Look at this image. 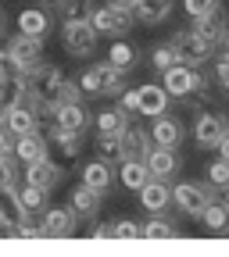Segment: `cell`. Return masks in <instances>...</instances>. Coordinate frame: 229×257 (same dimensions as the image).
Segmentation results:
<instances>
[{
	"label": "cell",
	"mask_w": 229,
	"mask_h": 257,
	"mask_svg": "<svg viewBox=\"0 0 229 257\" xmlns=\"http://www.w3.org/2000/svg\"><path fill=\"white\" fill-rule=\"evenodd\" d=\"M18 32H25V36H47L50 32V18H47V11L43 8H25L22 15H18Z\"/></svg>",
	"instance_id": "cell-27"
},
{
	"label": "cell",
	"mask_w": 229,
	"mask_h": 257,
	"mask_svg": "<svg viewBox=\"0 0 229 257\" xmlns=\"http://www.w3.org/2000/svg\"><path fill=\"white\" fill-rule=\"evenodd\" d=\"M201 221H204L208 232H229V207H225L222 200H211L208 211L201 214Z\"/></svg>",
	"instance_id": "cell-31"
},
{
	"label": "cell",
	"mask_w": 229,
	"mask_h": 257,
	"mask_svg": "<svg viewBox=\"0 0 229 257\" xmlns=\"http://www.w3.org/2000/svg\"><path fill=\"white\" fill-rule=\"evenodd\" d=\"M47 147H50V140L40 133H25V136H15V157L22 161V165H32V161H40V157H47Z\"/></svg>",
	"instance_id": "cell-18"
},
{
	"label": "cell",
	"mask_w": 229,
	"mask_h": 257,
	"mask_svg": "<svg viewBox=\"0 0 229 257\" xmlns=\"http://www.w3.org/2000/svg\"><path fill=\"white\" fill-rule=\"evenodd\" d=\"M215 75H218V82H222V86L229 82V57H222V61L215 64Z\"/></svg>",
	"instance_id": "cell-41"
},
{
	"label": "cell",
	"mask_w": 229,
	"mask_h": 257,
	"mask_svg": "<svg viewBox=\"0 0 229 257\" xmlns=\"http://www.w3.org/2000/svg\"><path fill=\"white\" fill-rule=\"evenodd\" d=\"M129 111H122V107H104V111H97V118H93V133L97 136H122L125 128H129Z\"/></svg>",
	"instance_id": "cell-19"
},
{
	"label": "cell",
	"mask_w": 229,
	"mask_h": 257,
	"mask_svg": "<svg viewBox=\"0 0 229 257\" xmlns=\"http://www.w3.org/2000/svg\"><path fill=\"white\" fill-rule=\"evenodd\" d=\"M43 8H61V0H43Z\"/></svg>",
	"instance_id": "cell-44"
},
{
	"label": "cell",
	"mask_w": 229,
	"mask_h": 257,
	"mask_svg": "<svg viewBox=\"0 0 229 257\" xmlns=\"http://www.w3.org/2000/svg\"><path fill=\"white\" fill-rule=\"evenodd\" d=\"M22 179L25 182H32V186H43V189H54L61 179H64V172L54 165V161H47V157H40V161H32V165H25L22 168Z\"/></svg>",
	"instance_id": "cell-16"
},
{
	"label": "cell",
	"mask_w": 229,
	"mask_h": 257,
	"mask_svg": "<svg viewBox=\"0 0 229 257\" xmlns=\"http://www.w3.org/2000/svg\"><path fill=\"white\" fill-rule=\"evenodd\" d=\"M111 4H115V8H125V11H133V8H136V0H111Z\"/></svg>",
	"instance_id": "cell-43"
},
{
	"label": "cell",
	"mask_w": 229,
	"mask_h": 257,
	"mask_svg": "<svg viewBox=\"0 0 229 257\" xmlns=\"http://www.w3.org/2000/svg\"><path fill=\"white\" fill-rule=\"evenodd\" d=\"M93 29L101 32V36H125L129 29H133V22H136V15L133 11H125V8H115V4H108V8H97L93 11Z\"/></svg>",
	"instance_id": "cell-6"
},
{
	"label": "cell",
	"mask_w": 229,
	"mask_h": 257,
	"mask_svg": "<svg viewBox=\"0 0 229 257\" xmlns=\"http://www.w3.org/2000/svg\"><path fill=\"white\" fill-rule=\"evenodd\" d=\"M140 204L150 211V214H165L172 207V186L169 179H150L143 189H140Z\"/></svg>",
	"instance_id": "cell-13"
},
{
	"label": "cell",
	"mask_w": 229,
	"mask_h": 257,
	"mask_svg": "<svg viewBox=\"0 0 229 257\" xmlns=\"http://www.w3.org/2000/svg\"><path fill=\"white\" fill-rule=\"evenodd\" d=\"M193 32H197L208 47H218V43L225 40V32H229V15H225V8H215V11L204 15V18H193Z\"/></svg>",
	"instance_id": "cell-11"
},
{
	"label": "cell",
	"mask_w": 229,
	"mask_h": 257,
	"mask_svg": "<svg viewBox=\"0 0 229 257\" xmlns=\"http://www.w3.org/2000/svg\"><path fill=\"white\" fill-rule=\"evenodd\" d=\"M222 47H225V57H229V32H225V40H222Z\"/></svg>",
	"instance_id": "cell-45"
},
{
	"label": "cell",
	"mask_w": 229,
	"mask_h": 257,
	"mask_svg": "<svg viewBox=\"0 0 229 257\" xmlns=\"http://www.w3.org/2000/svg\"><path fill=\"white\" fill-rule=\"evenodd\" d=\"M147 168L154 179H172L179 175V150L176 147H154L147 154Z\"/></svg>",
	"instance_id": "cell-17"
},
{
	"label": "cell",
	"mask_w": 229,
	"mask_h": 257,
	"mask_svg": "<svg viewBox=\"0 0 229 257\" xmlns=\"http://www.w3.org/2000/svg\"><path fill=\"white\" fill-rule=\"evenodd\" d=\"M4 157H15V136L8 125H0V161Z\"/></svg>",
	"instance_id": "cell-40"
},
{
	"label": "cell",
	"mask_w": 229,
	"mask_h": 257,
	"mask_svg": "<svg viewBox=\"0 0 229 257\" xmlns=\"http://www.w3.org/2000/svg\"><path fill=\"white\" fill-rule=\"evenodd\" d=\"M211 200H215L211 189H204L201 182H179V186L172 189V204H176L186 218H201Z\"/></svg>",
	"instance_id": "cell-4"
},
{
	"label": "cell",
	"mask_w": 229,
	"mask_h": 257,
	"mask_svg": "<svg viewBox=\"0 0 229 257\" xmlns=\"http://www.w3.org/2000/svg\"><path fill=\"white\" fill-rule=\"evenodd\" d=\"M161 86H165L176 100H186V96H193V93H204V75L193 68V64H172L169 72H161Z\"/></svg>",
	"instance_id": "cell-3"
},
{
	"label": "cell",
	"mask_w": 229,
	"mask_h": 257,
	"mask_svg": "<svg viewBox=\"0 0 229 257\" xmlns=\"http://www.w3.org/2000/svg\"><path fill=\"white\" fill-rule=\"evenodd\" d=\"M118 107L129 114H140V89H122L118 93Z\"/></svg>",
	"instance_id": "cell-38"
},
{
	"label": "cell",
	"mask_w": 229,
	"mask_h": 257,
	"mask_svg": "<svg viewBox=\"0 0 229 257\" xmlns=\"http://www.w3.org/2000/svg\"><path fill=\"white\" fill-rule=\"evenodd\" d=\"M75 211L72 207H50L47 214H43V232L47 236H54V239H64V236H75Z\"/></svg>",
	"instance_id": "cell-15"
},
{
	"label": "cell",
	"mask_w": 229,
	"mask_h": 257,
	"mask_svg": "<svg viewBox=\"0 0 229 257\" xmlns=\"http://www.w3.org/2000/svg\"><path fill=\"white\" fill-rule=\"evenodd\" d=\"M72 204V211L79 214V218H93L97 214V207H101V189H93V186H86V182H79L75 189H72V197H68Z\"/></svg>",
	"instance_id": "cell-23"
},
{
	"label": "cell",
	"mask_w": 229,
	"mask_h": 257,
	"mask_svg": "<svg viewBox=\"0 0 229 257\" xmlns=\"http://www.w3.org/2000/svg\"><path fill=\"white\" fill-rule=\"evenodd\" d=\"M97 36L101 32L93 29V22H64V29H61V43L72 57H90L97 47Z\"/></svg>",
	"instance_id": "cell-5"
},
{
	"label": "cell",
	"mask_w": 229,
	"mask_h": 257,
	"mask_svg": "<svg viewBox=\"0 0 229 257\" xmlns=\"http://www.w3.org/2000/svg\"><path fill=\"white\" fill-rule=\"evenodd\" d=\"M50 143H54L64 157H79V150H83V133H72V128L54 125V128H50Z\"/></svg>",
	"instance_id": "cell-29"
},
{
	"label": "cell",
	"mask_w": 229,
	"mask_h": 257,
	"mask_svg": "<svg viewBox=\"0 0 229 257\" xmlns=\"http://www.w3.org/2000/svg\"><path fill=\"white\" fill-rule=\"evenodd\" d=\"M0 25H4V18H0Z\"/></svg>",
	"instance_id": "cell-48"
},
{
	"label": "cell",
	"mask_w": 229,
	"mask_h": 257,
	"mask_svg": "<svg viewBox=\"0 0 229 257\" xmlns=\"http://www.w3.org/2000/svg\"><path fill=\"white\" fill-rule=\"evenodd\" d=\"M136 61H140V54H136L133 43H125L122 36L111 43V50H108V64H115L122 75H125V72H133V68H136Z\"/></svg>",
	"instance_id": "cell-28"
},
{
	"label": "cell",
	"mask_w": 229,
	"mask_h": 257,
	"mask_svg": "<svg viewBox=\"0 0 229 257\" xmlns=\"http://www.w3.org/2000/svg\"><path fill=\"white\" fill-rule=\"evenodd\" d=\"M118 179H122V186L125 189H133V193H140L154 175H150V168H147V161H118Z\"/></svg>",
	"instance_id": "cell-25"
},
{
	"label": "cell",
	"mask_w": 229,
	"mask_h": 257,
	"mask_svg": "<svg viewBox=\"0 0 229 257\" xmlns=\"http://www.w3.org/2000/svg\"><path fill=\"white\" fill-rule=\"evenodd\" d=\"M18 64H22V72L29 75L32 68L40 64V54H43V40L40 36H25V32H18V36H11L8 40V47H4Z\"/></svg>",
	"instance_id": "cell-9"
},
{
	"label": "cell",
	"mask_w": 229,
	"mask_h": 257,
	"mask_svg": "<svg viewBox=\"0 0 229 257\" xmlns=\"http://www.w3.org/2000/svg\"><path fill=\"white\" fill-rule=\"evenodd\" d=\"M61 22H90L93 18V0H61Z\"/></svg>",
	"instance_id": "cell-32"
},
{
	"label": "cell",
	"mask_w": 229,
	"mask_h": 257,
	"mask_svg": "<svg viewBox=\"0 0 229 257\" xmlns=\"http://www.w3.org/2000/svg\"><path fill=\"white\" fill-rule=\"evenodd\" d=\"M172 236H179V229H176L169 218H161V214L143 225V239H172Z\"/></svg>",
	"instance_id": "cell-33"
},
{
	"label": "cell",
	"mask_w": 229,
	"mask_h": 257,
	"mask_svg": "<svg viewBox=\"0 0 229 257\" xmlns=\"http://www.w3.org/2000/svg\"><path fill=\"white\" fill-rule=\"evenodd\" d=\"M154 150V140L143 125L129 121V128L122 133V161H147V154Z\"/></svg>",
	"instance_id": "cell-10"
},
{
	"label": "cell",
	"mask_w": 229,
	"mask_h": 257,
	"mask_svg": "<svg viewBox=\"0 0 229 257\" xmlns=\"http://www.w3.org/2000/svg\"><path fill=\"white\" fill-rule=\"evenodd\" d=\"M183 8H186L190 18H204V15H211L215 8H222V4H218V0H183Z\"/></svg>",
	"instance_id": "cell-37"
},
{
	"label": "cell",
	"mask_w": 229,
	"mask_h": 257,
	"mask_svg": "<svg viewBox=\"0 0 229 257\" xmlns=\"http://www.w3.org/2000/svg\"><path fill=\"white\" fill-rule=\"evenodd\" d=\"M97 239H143V225L140 221H129V218H118V221H108L101 229H93Z\"/></svg>",
	"instance_id": "cell-22"
},
{
	"label": "cell",
	"mask_w": 229,
	"mask_h": 257,
	"mask_svg": "<svg viewBox=\"0 0 229 257\" xmlns=\"http://www.w3.org/2000/svg\"><path fill=\"white\" fill-rule=\"evenodd\" d=\"M140 89V114H147V118H158V114H165L169 111V100H172V93L165 89V86H136Z\"/></svg>",
	"instance_id": "cell-20"
},
{
	"label": "cell",
	"mask_w": 229,
	"mask_h": 257,
	"mask_svg": "<svg viewBox=\"0 0 229 257\" xmlns=\"http://www.w3.org/2000/svg\"><path fill=\"white\" fill-rule=\"evenodd\" d=\"M83 182H86V186H93V189H101V193H108V189H111V182H115L111 161H104V157L90 161V165L83 168Z\"/></svg>",
	"instance_id": "cell-26"
},
{
	"label": "cell",
	"mask_w": 229,
	"mask_h": 257,
	"mask_svg": "<svg viewBox=\"0 0 229 257\" xmlns=\"http://www.w3.org/2000/svg\"><path fill=\"white\" fill-rule=\"evenodd\" d=\"M79 86L86 96H118L122 93V72L115 64H90V68L79 75Z\"/></svg>",
	"instance_id": "cell-2"
},
{
	"label": "cell",
	"mask_w": 229,
	"mask_h": 257,
	"mask_svg": "<svg viewBox=\"0 0 229 257\" xmlns=\"http://www.w3.org/2000/svg\"><path fill=\"white\" fill-rule=\"evenodd\" d=\"M204 179H208V186H215V189H229V161H225V157L211 161V165L204 168Z\"/></svg>",
	"instance_id": "cell-35"
},
{
	"label": "cell",
	"mask_w": 229,
	"mask_h": 257,
	"mask_svg": "<svg viewBox=\"0 0 229 257\" xmlns=\"http://www.w3.org/2000/svg\"><path fill=\"white\" fill-rule=\"evenodd\" d=\"M225 133H229V121H225V114H218V111H208V114L201 111L197 121H193V143H197L201 150H215Z\"/></svg>",
	"instance_id": "cell-7"
},
{
	"label": "cell",
	"mask_w": 229,
	"mask_h": 257,
	"mask_svg": "<svg viewBox=\"0 0 229 257\" xmlns=\"http://www.w3.org/2000/svg\"><path fill=\"white\" fill-rule=\"evenodd\" d=\"M150 64H154V68H158V72H169V68H172V64H179V54H176V47H172V40L150 50Z\"/></svg>",
	"instance_id": "cell-34"
},
{
	"label": "cell",
	"mask_w": 229,
	"mask_h": 257,
	"mask_svg": "<svg viewBox=\"0 0 229 257\" xmlns=\"http://www.w3.org/2000/svg\"><path fill=\"white\" fill-rule=\"evenodd\" d=\"M47 193H50V189H43V186H32V182L18 186L22 211H25V214H36V211H43V207H47Z\"/></svg>",
	"instance_id": "cell-30"
},
{
	"label": "cell",
	"mask_w": 229,
	"mask_h": 257,
	"mask_svg": "<svg viewBox=\"0 0 229 257\" xmlns=\"http://www.w3.org/2000/svg\"><path fill=\"white\" fill-rule=\"evenodd\" d=\"M50 118H54V125L72 128V133H86L90 128V114H86V107L79 100H64V104L50 107Z\"/></svg>",
	"instance_id": "cell-14"
},
{
	"label": "cell",
	"mask_w": 229,
	"mask_h": 257,
	"mask_svg": "<svg viewBox=\"0 0 229 257\" xmlns=\"http://www.w3.org/2000/svg\"><path fill=\"white\" fill-rule=\"evenodd\" d=\"M215 150H218V157H225V161H229V133L218 140V147H215Z\"/></svg>",
	"instance_id": "cell-42"
},
{
	"label": "cell",
	"mask_w": 229,
	"mask_h": 257,
	"mask_svg": "<svg viewBox=\"0 0 229 257\" xmlns=\"http://www.w3.org/2000/svg\"><path fill=\"white\" fill-rule=\"evenodd\" d=\"M222 204H225V207H229V189H225V197H222Z\"/></svg>",
	"instance_id": "cell-46"
},
{
	"label": "cell",
	"mask_w": 229,
	"mask_h": 257,
	"mask_svg": "<svg viewBox=\"0 0 229 257\" xmlns=\"http://www.w3.org/2000/svg\"><path fill=\"white\" fill-rule=\"evenodd\" d=\"M40 111L43 107H32V104H18L11 114H8V128H11V136H25V133H36L40 128Z\"/></svg>",
	"instance_id": "cell-21"
},
{
	"label": "cell",
	"mask_w": 229,
	"mask_h": 257,
	"mask_svg": "<svg viewBox=\"0 0 229 257\" xmlns=\"http://www.w3.org/2000/svg\"><path fill=\"white\" fill-rule=\"evenodd\" d=\"M97 154L104 161H111V165H118L122 161V136H97Z\"/></svg>",
	"instance_id": "cell-36"
},
{
	"label": "cell",
	"mask_w": 229,
	"mask_h": 257,
	"mask_svg": "<svg viewBox=\"0 0 229 257\" xmlns=\"http://www.w3.org/2000/svg\"><path fill=\"white\" fill-rule=\"evenodd\" d=\"M172 47H176V54H179V61L183 64H193V68H201V64L215 54V47H208L193 29H183V32H176L172 36Z\"/></svg>",
	"instance_id": "cell-8"
},
{
	"label": "cell",
	"mask_w": 229,
	"mask_h": 257,
	"mask_svg": "<svg viewBox=\"0 0 229 257\" xmlns=\"http://www.w3.org/2000/svg\"><path fill=\"white\" fill-rule=\"evenodd\" d=\"M172 4H176V0H136L133 15H136V22H143V25H161V22L172 15Z\"/></svg>",
	"instance_id": "cell-24"
},
{
	"label": "cell",
	"mask_w": 229,
	"mask_h": 257,
	"mask_svg": "<svg viewBox=\"0 0 229 257\" xmlns=\"http://www.w3.org/2000/svg\"><path fill=\"white\" fill-rule=\"evenodd\" d=\"M222 89H225V96H229V82H225V86H222Z\"/></svg>",
	"instance_id": "cell-47"
},
{
	"label": "cell",
	"mask_w": 229,
	"mask_h": 257,
	"mask_svg": "<svg viewBox=\"0 0 229 257\" xmlns=\"http://www.w3.org/2000/svg\"><path fill=\"white\" fill-rule=\"evenodd\" d=\"M25 86H29V96H36L40 100V107L43 111H50V107H57L61 104V86H64V75H61V68L57 64H36L29 75H25Z\"/></svg>",
	"instance_id": "cell-1"
},
{
	"label": "cell",
	"mask_w": 229,
	"mask_h": 257,
	"mask_svg": "<svg viewBox=\"0 0 229 257\" xmlns=\"http://www.w3.org/2000/svg\"><path fill=\"white\" fill-rule=\"evenodd\" d=\"M4 186H18V168H15V157L0 161V189Z\"/></svg>",
	"instance_id": "cell-39"
},
{
	"label": "cell",
	"mask_w": 229,
	"mask_h": 257,
	"mask_svg": "<svg viewBox=\"0 0 229 257\" xmlns=\"http://www.w3.org/2000/svg\"><path fill=\"white\" fill-rule=\"evenodd\" d=\"M150 140H154V147H176L179 150V143H183V121L172 118L169 111L150 118Z\"/></svg>",
	"instance_id": "cell-12"
}]
</instances>
